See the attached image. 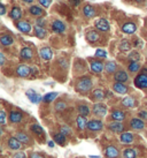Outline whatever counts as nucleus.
Segmentation results:
<instances>
[{"mask_svg":"<svg viewBox=\"0 0 147 158\" xmlns=\"http://www.w3.org/2000/svg\"><path fill=\"white\" fill-rule=\"evenodd\" d=\"M92 87H93V81L89 76L81 77L77 81V83H76V90L78 92H81V94H86V92H89L92 89Z\"/></svg>","mask_w":147,"mask_h":158,"instance_id":"1","label":"nucleus"},{"mask_svg":"<svg viewBox=\"0 0 147 158\" xmlns=\"http://www.w3.org/2000/svg\"><path fill=\"white\" fill-rule=\"evenodd\" d=\"M104 128V123L99 119H91L89 120L86 129L89 132H100Z\"/></svg>","mask_w":147,"mask_h":158,"instance_id":"2","label":"nucleus"},{"mask_svg":"<svg viewBox=\"0 0 147 158\" xmlns=\"http://www.w3.org/2000/svg\"><path fill=\"white\" fill-rule=\"evenodd\" d=\"M92 113L94 114L95 117L102 118L107 114V106L105 105L104 103H95L94 105L92 106Z\"/></svg>","mask_w":147,"mask_h":158,"instance_id":"3","label":"nucleus"},{"mask_svg":"<svg viewBox=\"0 0 147 158\" xmlns=\"http://www.w3.org/2000/svg\"><path fill=\"white\" fill-rule=\"evenodd\" d=\"M110 132L116 133V134H122V133L125 132V126L122 121H113V123H109L108 126H107Z\"/></svg>","mask_w":147,"mask_h":158,"instance_id":"4","label":"nucleus"},{"mask_svg":"<svg viewBox=\"0 0 147 158\" xmlns=\"http://www.w3.org/2000/svg\"><path fill=\"white\" fill-rule=\"evenodd\" d=\"M26 97H28V99H29L32 104H39L44 98V97H42V95H39L38 92H36L34 89H29V90L26 92Z\"/></svg>","mask_w":147,"mask_h":158,"instance_id":"5","label":"nucleus"},{"mask_svg":"<svg viewBox=\"0 0 147 158\" xmlns=\"http://www.w3.org/2000/svg\"><path fill=\"white\" fill-rule=\"evenodd\" d=\"M52 27V30L55 32V34H65V31L67 30V26L63 21L61 20H54L51 24Z\"/></svg>","mask_w":147,"mask_h":158,"instance_id":"6","label":"nucleus"},{"mask_svg":"<svg viewBox=\"0 0 147 158\" xmlns=\"http://www.w3.org/2000/svg\"><path fill=\"white\" fill-rule=\"evenodd\" d=\"M90 68L93 73L95 74H100L102 70L105 69V65L101 60H97V59H93V60H90Z\"/></svg>","mask_w":147,"mask_h":158,"instance_id":"7","label":"nucleus"},{"mask_svg":"<svg viewBox=\"0 0 147 158\" xmlns=\"http://www.w3.org/2000/svg\"><path fill=\"white\" fill-rule=\"evenodd\" d=\"M94 26L97 28V30H99L100 32H107L110 29V24H109V22L106 19H99V20H97Z\"/></svg>","mask_w":147,"mask_h":158,"instance_id":"8","label":"nucleus"},{"mask_svg":"<svg viewBox=\"0 0 147 158\" xmlns=\"http://www.w3.org/2000/svg\"><path fill=\"white\" fill-rule=\"evenodd\" d=\"M15 72L20 77H29L31 75V67L28 65H18Z\"/></svg>","mask_w":147,"mask_h":158,"instance_id":"9","label":"nucleus"},{"mask_svg":"<svg viewBox=\"0 0 147 158\" xmlns=\"http://www.w3.org/2000/svg\"><path fill=\"white\" fill-rule=\"evenodd\" d=\"M134 85L139 89H147V75L138 74L134 77Z\"/></svg>","mask_w":147,"mask_h":158,"instance_id":"10","label":"nucleus"},{"mask_svg":"<svg viewBox=\"0 0 147 158\" xmlns=\"http://www.w3.org/2000/svg\"><path fill=\"white\" fill-rule=\"evenodd\" d=\"M28 12L30 14L31 16H35V18H43L44 15H45V10H44L40 6H37V5H32L29 7L28 9Z\"/></svg>","mask_w":147,"mask_h":158,"instance_id":"11","label":"nucleus"},{"mask_svg":"<svg viewBox=\"0 0 147 158\" xmlns=\"http://www.w3.org/2000/svg\"><path fill=\"white\" fill-rule=\"evenodd\" d=\"M130 127L133 131H143L145 128V123L140 118H132L130 120Z\"/></svg>","mask_w":147,"mask_h":158,"instance_id":"12","label":"nucleus"},{"mask_svg":"<svg viewBox=\"0 0 147 158\" xmlns=\"http://www.w3.org/2000/svg\"><path fill=\"white\" fill-rule=\"evenodd\" d=\"M105 156H106V158H118L120 157V151L115 145H108L105 149Z\"/></svg>","mask_w":147,"mask_h":158,"instance_id":"13","label":"nucleus"},{"mask_svg":"<svg viewBox=\"0 0 147 158\" xmlns=\"http://www.w3.org/2000/svg\"><path fill=\"white\" fill-rule=\"evenodd\" d=\"M114 80L116 82H120V83H125V82L129 81V74L126 73L125 70L120 69L114 74Z\"/></svg>","mask_w":147,"mask_h":158,"instance_id":"14","label":"nucleus"},{"mask_svg":"<svg viewBox=\"0 0 147 158\" xmlns=\"http://www.w3.org/2000/svg\"><path fill=\"white\" fill-rule=\"evenodd\" d=\"M15 27L23 34H29L32 29L30 22H28V21H18V22H15Z\"/></svg>","mask_w":147,"mask_h":158,"instance_id":"15","label":"nucleus"},{"mask_svg":"<svg viewBox=\"0 0 147 158\" xmlns=\"http://www.w3.org/2000/svg\"><path fill=\"white\" fill-rule=\"evenodd\" d=\"M120 141L122 144H132L134 142V135L130 132H124L120 136Z\"/></svg>","mask_w":147,"mask_h":158,"instance_id":"16","label":"nucleus"},{"mask_svg":"<svg viewBox=\"0 0 147 158\" xmlns=\"http://www.w3.org/2000/svg\"><path fill=\"white\" fill-rule=\"evenodd\" d=\"M39 54H40V58L45 60V61H50L53 57V52L52 50L48 48V46H44L39 50Z\"/></svg>","mask_w":147,"mask_h":158,"instance_id":"17","label":"nucleus"},{"mask_svg":"<svg viewBox=\"0 0 147 158\" xmlns=\"http://www.w3.org/2000/svg\"><path fill=\"white\" fill-rule=\"evenodd\" d=\"M9 16L10 19L15 21V22H18V21H21V18H22V9L18 7V6H13V8L10 9V12H9Z\"/></svg>","mask_w":147,"mask_h":158,"instance_id":"18","label":"nucleus"},{"mask_svg":"<svg viewBox=\"0 0 147 158\" xmlns=\"http://www.w3.org/2000/svg\"><path fill=\"white\" fill-rule=\"evenodd\" d=\"M7 145L10 150H20L22 147V143L15 137V136H10L7 140Z\"/></svg>","mask_w":147,"mask_h":158,"instance_id":"19","label":"nucleus"},{"mask_svg":"<svg viewBox=\"0 0 147 158\" xmlns=\"http://www.w3.org/2000/svg\"><path fill=\"white\" fill-rule=\"evenodd\" d=\"M126 117V113L122 110H113L110 112V118L114 121H123Z\"/></svg>","mask_w":147,"mask_h":158,"instance_id":"20","label":"nucleus"},{"mask_svg":"<svg viewBox=\"0 0 147 158\" xmlns=\"http://www.w3.org/2000/svg\"><path fill=\"white\" fill-rule=\"evenodd\" d=\"M113 90L116 92V94H120V95H125L129 91V88L124 83L115 82V83L113 84Z\"/></svg>","mask_w":147,"mask_h":158,"instance_id":"21","label":"nucleus"},{"mask_svg":"<svg viewBox=\"0 0 147 158\" xmlns=\"http://www.w3.org/2000/svg\"><path fill=\"white\" fill-rule=\"evenodd\" d=\"M136 30H137V26H136V23H133V22H125L122 26V31H123L124 34H128V35L134 34Z\"/></svg>","mask_w":147,"mask_h":158,"instance_id":"22","label":"nucleus"},{"mask_svg":"<svg viewBox=\"0 0 147 158\" xmlns=\"http://www.w3.org/2000/svg\"><path fill=\"white\" fill-rule=\"evenodd\" d=\"M86 40L89 43L95 44L97 42H99L100 40V35L95 30H89L86 32Z\"/></svg>","mask_w":147,"mask_h":158,"instance_id":"23","label":"nucleus"},{"mask_svg":"<svg viewBox=\"0 0 147 158\" xmlns=\"http://www.w3.org/2000/svg\"><path fill=\"white\" fill-rule=\"evenodd\" d=\"M23 119V113L20 111H12L9 113V121L12 123H20Z\"/></svg>","mask_w":147,"mask_h":158,"instance_id":"24","label":"nucleus"},{"mask_svg":"<svg viewBox=\"0 0 147 158\" xmlns=\"http://www.w3.org/2000/svg\"><path fill=\"white\" fill-rule=\"evenodd\" d=\"M105 95H106V92L102 90V89H95V90H93L91 94V99L92 101H95V102H101L102 99H104Z\"/></svg>","mask_w":147,"mask_h":158,"instance_id":"25","label":"nucleus"},{"mask_svg":"<svg viewBox=\"0 0 147 158\" xmlns=\"http://www.w3.org/2000/svg\"><path fill=\"white\" fill-rule=\"evenodd\" d=\"M121 104L123 107H126V109H132L134 106L137 105V101L134 99L133 97H125V98H123L121 102Z\"/></svg>","mask_w":147,"mask_h":158,"instance_id":"26","label":"nucleus"},{"mask_svg":"<svg viewBox=\"0 0 147 158\" xmlns=\"http://www.w3.org/2000/svg\"><path fill=\"white\" fill-rule=\"evenodd\" d=\"M20 57L22 60H31L34 57V52L30 48H23L20 52Z\"/></svg>","mask_w":147,"mask_h":158,"instance_id":"27","label":"nucleus"},{"mask_svg":"<svg viewBox=\"0 0 147 158\" xmlns=\"http://www.w3.org/2000/svg\"><path fill=\"white\" fill-rule=\"evenodd\" d=\"M15 137L21 142L22 144H30V142H31L30 136L28 135V134H26V133L18 132L16 134H15Z\"/></svg>","mask_w":147,"mask_h":158,"instance_id":"28","label":"nucleus"},{"mask_svg":"<svg viewBox=\"0 0 147 158\" xmlns=\"http://www.w3.org/2000/svg\"><path fill=\"white\" fill-rule=\"evenodd\" d=\"M105 70L107 74H115L117 70V64L115 61H107L105 64Z\"/></svg>","mask_w":147,"mask_h":158,"instance_id":"29","label":"nucleus"},{"mask_svg":"<svg viewBox=\"0 0 147 158\" xmlns=\"http://www.w3.org/2000/svg\"><path fill=\"white\" fill-rule=\"evenodd\" d=\"M83 14H84V16L87 19H91L93 18L95 15V9L93 6L91 5H85L84 6V8H83Z\"/></svg>","mask_w":147,"mask_h":158,"instance_id":"30","label":"nucleus"},{"mask_svg":"<svg viewBox=\"0 0 147 158\" xmlns=\"http://www.w3.org/2000/svg\"><path fill=\"white\" fill-rule=\"evenodd\" d=\"M0 43H1L2 46H10L14 43V38L10 35L4 34V35H1V37H0Z\"/></svg>","mask_w":147,"mask_h":158,"instance_id":"31","label":"nucleus"},{"mask_svg":"<svg viewBox=\"0 0 147 158\" xmlns=\"http://www.w3.org/2000/svg\"><path fill=\"white\" fill-rule=\"evenodd\" d=\"M34 30H35L36 37H38L39 40H44V38H46V37H47V30H46L45 28H42V27L35 26Z\"/></svg>","mask_w":147,"mask_h":158,"instance_id":"32","label":"nucleus"},{"mask_svg":"<svg viewBox=\"0 0 147 158\" xmlns=\"http://www.w3.org/2000/svg\"><path fill=\"white\" fill-rule=\"evenodd\" d=\"M53 141L59 145H61V147H63V145H66L67 139H66V135H63L62 133H56V134L53 135Z\"/></svg>","mask_w":147,"mask_h":158,"instance_id":"33","label":"nucleus"},{"mask_svg":"<svg viewBox=\"0 0 147 158\" xmlns=\"http://www.w3.org/2000/svg\"><path fill=\"white\" fill-rule=\"evenodd\" d=\"M76 123H77V128L79 131H84L87 126V121L86 117H83V115H78L77 119H76Z\"/></svg>","mask_w":147,"mask_h":158,"instance_id":"34","label":"nucleus"},{"mask_svg":"<svg viewBox=\"0 0 147 158\" xmlns=\"http://www.w3.org/2000/svg\"><path fill=\"white\" fill-rule=\"evenodd\" d=\"M77 111L79 115H83V117H87L89 114L91 113V110H90V107L86 104H79L77 106Z\"/></svg>","mask_w":147,"mask_h":158,"instance_id":"35","label":"nucleus"},{"mask_svg":"<svg viewBox=\"0 0 147 158\" xmlns=\"http://www.w3.org/2000/svg\"><path fill=\"white\" fill-rule=\"evenodd\" d=\"M140 68H141V66H140L139 61H130L129 62L128 69H129L130 73H137V72L140 70Z\"/></svg>","mask_w":147,"mask_h":158,"instance_id":"36","label":"nucleus"},{"mask_svg":"<svg viewBox=\"0 0 147 158\" xmlns=\"http://www.w3.org/2000/svg\"><path fill=\"white\" fill-rule=\"evenodd\" d=\"M123 158H137V151L133 148H126L123 151Z\"/></svg>","mask_w":147,"mask_h":158,"instance_id":"37","label":"nucleus"},{"mask_svg":"<svg viewBox=\"0 0 147 158\" xmlns=\"http://www.w3.org/2000/svg\"><path fill=\"white\" fill-rule=\"evenodd\" d=\"M118 48H120V51H122V52H128V51L131 50V43L128 40H123L120 43V45H118Z\"/></svg>","mask_w":147,"mask_h":158,"instance_id":"38","label":"nucleus"},{"mask_svg":"<svg viewBox=\"0 0 147 158\" xmlns=\"http://www.w3.org/2000/svg\"><path fill=\"white\" fill-rule=\"evenodd\" d=\"M30 129L34 134H36V135H38V136H42L44 134V129L42 128L40 125H38V123H34V125H31Z\"/></svg>","mask_w":147,"mask_h":158,"instance_id":"39","label":"nucleus"},{"mask_svg":"<svg viewBox=\"0 0 147 158\" xmlns=\"http://www.w3.org/2000/svg\"><path fill=\"white\" fill-rule=\"evenodd\" d=\"M58 97V92H48L44 96L43 101L45 103H51V102L55 101V98Z\"/></svg>","mask_w":147,"mask_h":158,"instance_id":"40","label":"nucleus"},{"mask_svg":"<svg viewBox=\"0 0 147 158\" xmlns=\"http://www.w3.org/2000/svg\"><path fill=\"white\" fill-rule=\"evenodd\" d=\"M130 61H138L139 59H140V54H139L138 51H132V52L129 53V57Z\"/></svg>","mask_w":147,"mask_h":158,"instance_id":"41","label":"nucleus"},{"mask_svg":"<svg viewBox=\"0 0 147 158\" xmlns=\"http://www.w3.org/2000/svg\"><path fill=\"white\" fill-rule=\"evenodd\" d=\"M95 57L105 59V58H107V52H106L105 50H102V48H98V50L95 51Z\"/></svg>","mask_w":147,"mask_h":158,"instance_id":"42","label":"nucleus"},{"mask_svg":"<svg viewBox=\"0 0 147 158\" xmlns=\"http://www.w3.org/2000/svg\"><path fill=\"white\" fill-rule=\"evenodd\" d=\"M60 133H62L63 135H70L71 134V128L70 127H68V126H61L60 127Z\"/></svg>","mask_w":147,"mask_h":158,"instance_id":"43","label":"nucleus"},{"mask_svg":"<svg viewBox=\"0 0 147 158\" xmlns=\"http://www.w3.org/2000/svg\"><path fill=\"white\" fill-rule=\"evenodd\" d=\"M46 23H47V21H46V19H44V18H38L37 20H36V26H37V27L45 28Z\"/></svg>","mask_w":147,"mask_h":158,"instance_id":"44","label":"nucleus"},{"mask_svg":"<svg viewBox=\"0 0 147 158\" xmlns=\"http://www.w3.org/2000/svg\"><path fill=\"white\" fill-rule=\"evenodd\" d=\"M66 107H67V104H66V102H58L55 104V110L56 111H62V110H65Z\"/></svg>","mask_w":147,"mask_h":158,"instance_id":"45","label":"nucleus"},{"mask_svg":"<svg viewBox=\"0 0 147 158\" xmlns=\"http://www.w3.org/2000/svg\"><path fill=\"white\" fill-rule=\"evenodd\" d=\"M39 4L42 5L44 8H48L52 4V0H39Z\"/></svg>","mask_w":147,"mask_h":158,"instance_id":"46","label":"nucleus"},{"mask_svg":"<svg viewBox=\"0 0 147 158\" xmlns=\"http://www.w3.org/2000/svg\"><path fill=\"white\" fill-rule=\"evenodd\" d=\"M0 123H1V126L6 125V112L4 110L0 112Z\"/></svg>","mask_w":147,"mask_h":158,"instance_id":"47","label":"nucleus"},{"mask_svg":"<svg viewBox=\"0 0 147 158\" xmlns=\"http://www.w3.org/2000/svg\"><path fill=\"white\" fill-rule=\"evenodd\" d=\"M139 117L143 120H147V111H140L139 112Z\"/></svg>","mask_w":147,"mask_h":158,"instance_id":"48","label":"nucleus"},{"mask_svg":"<svg viewBox=\"0 0 147 158\" xmlns=\"http://www.w3.org/2000/svg\"><path fill=\"white\" fill-rule=\"evenodd\" d=\"M5 61H6V58H5L4 53L1 52V53H0V65H1V66H4Z\"/></svg>","mask_w":147,"mask_h":158,"instance_id":"49","label":"nucleus"},{"mask_svg":"<svg viewBox=\"0 0 147 158\" xmlns=\"http://www.w3.org/2000/svg\"><path fill=\"white\" fill-rule=\"evenodd\" d=\"M13 158H26V155L23 154V152H18V154L14 155Z\"/></svg>","mask_w":147,"mask_h":158,"instance_id":"50","label":"nucleus"},{"mask_svg":"<svg viewBox=\"0 0 147 158\" xmlns=\"http://www.w3.org/2000/svg\"><path fill=\"white\" fill-rule=\"evenodd\" d=\"M0 8H1V12H0V14H1V15H5V14H6V6H5L4 4H1V5H0Z\"/></svg>","mask_w":147,"mask_h":158,"instance_id":"51","label":"nucleus"},{"mask_svg":"<svg viewBox=\"0 0 147 158\" xmlns=\"http://www.w3.org/2000/svg\"><path fill=\"white\" fill-rule=\"evenodd\" d=\"M30 158H44V157L42 156V155L37 154V152H34V154L30 155Z\"/></svg>","mask_w":147,"mask_h":158,"instance_id":"52","label":"nucleus"},{"mask_svg":"<svg viewBox=\"0 0 147 158\" xmlns=\"http://www.w3.org/2000/svg\"><path fill=\"white\" fill-rule=\"evenodd\" d=\"M36 74H38V69H37L36 67H31V75L35 76Z\"/></svg>","mask_w":147,"mask_h":158,"instance_id":"53","label":"nucleus"},{"mask_svg":"<svg viewBox=\"0 0 147 158\" xmlns=\"http://www.w3.org/2000/svg\"><path fill=\"white\" fill-rule=\"evenodd\" d=\"M54 143H55L54 141H50V142H48V147H50V148H53V147H54Z\"/></svg>","mask_w":147,"mask_h":158,"instance_id":"54","label":"nucleus"},{"mask_svg":"<svg viewBox=\"0 0 147 158\" xmlns=\"http://www.w3.org/2000/svg\"><path fill=\"white\" fill-rule=\"evenodd\" d=\"M23 2H26V4H31V2H34V0H22Z\"/></svg>","mask_w":147,"mask_h":158,"instance_id":"55","label":"nucleus"},{"mask_svg":"<svg viewBox=\"0 0 147 158\" xmlns=\"http://www.w3.org/2000/svg\"><path fill=\"white\" fill-rule=\"evenodd\" d=\"M141 74L147 75V68H143V69H141Z\"/></svg>","mask_w":147,"mask_h":158,"instance_id":"56","label":"nucleus"},{"mask_svg":"<svg viewBox=\"0 0 147 158\" xmlns=\"http://www.w3.org/2000/svg\"><path fill=\"white\" fill-rule=\"evenodd\" d=\"M79 5V0H74V6H78Z\"/></svg>","mask_w":147,"mask_h":158,"instance_id":"57","label":"nucleus"},{"mask_svg":"<svg viewBox=\"0 0 147 158\" xmlns=\"http://www.w3.org/2000/svg\"><path fill=\"white\" fill-rule=\"evenodd\" d=\"M90 158H100L99 156H90Z\"/></svg>","mask_w":147,"mask_h":158,"instance_id":"58","label":"nucleus"},{"mask_svg":"<svg viewBox=\"0 0 147 158\" xmlns=\"http://www.w3.org/2000/svg\"><path fill=\"white\" fill-rule=\"evenodd\" d=\"M137 2H143V1H145V0H136Z\"/></svg>","mask_w":147,"mask_h":158,"instance_id":"59","label":"nucleus"}]
</instances>
